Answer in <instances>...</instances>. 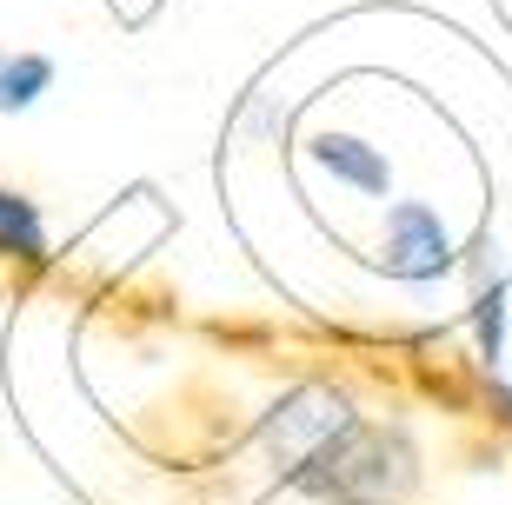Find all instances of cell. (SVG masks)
<instances>
[{
	"label": "cell",
	"mask_w": 512,
	"mask_h": 505,
	"mask_svg": "<svg viewBox=\"0 0 512 505\" xmlns=\"http://www.w3.org/2000/svg\"><path fill=\"white\" fill-rule=\"evenodd\" d=\"M286 486H300L306 499L320 505H406V492L419 486V452L399 426H373V419H353V426L306 459Z\"/></svg>",
	"instance_id": "6da1fadb"
},
{
	"label": "cell",
	"mask_w": 512,
	"mask_h": 505,
	"mask_svg": "<svg viewBox=\"0 0 512 505\" xmlns=\"http://www.w3.org/2000/svg\"><path fill=\"white\" fill-rule=\"evenodd\" d=\"M353 419H360L353 393H340V386H320V379H306V386H286V393L260 412L253 439H260L266 466L280 472V479H293V472H300L306 459H320V452L333 446V439H340Z\"/></svg>",
	"instance_id": "7a4b0ae2"
},
{
	"label": "cell",
	"mask_w": 512,
	"mask_h": 505,
	"mask_svg": "<svg viewBox=\"0 0 512 505\" xmlns=\"http://www.w3.org/2000/svg\"><path fill=\"white\" fill-rule=\"evenodd\" d=\"M380 273L399 286H439L446 273H459V240L439 220V206L426 200H393L380 226Z\"/></svg>",
	"instance_id": "3957f363"
},
{
	"label": "cell",
	"mask_w": 512,
	"mask_h": 505,
	"mask_svg": "<svg viewBox=\"0 0 512 505\" xmlns=\"http://www.w3.org/2000/svg\"><path fill=\"white\" fill-rule=\"evenodd\" d=\"M306 160L333 180V187L360 193V200H386L393 193V160H386V147H373V140H360V133H313L306 140Z\"/></svg>",
	"instance_id": "277c9868"
},
{
	"label": "cell",
	"mask_w": 512,
	"mask_h": 505,
	"mask_svg": "<svg viewBox=\"0 0 512 505\" xmlns=\"http://www.w3.org/2000/svg\"><path fill=\"white\" fill-rule=\"evenodd\" d=\"M0 260L7 266H54V233L40 200H27L20 187H0Z\"/></svg>",
	"instance_id": "5b68a950"
},
{
	"label": "cell",
	"mask_w": 512,
	"mask_h": 505,
	"mask_svg": "<svg viewBox=\"0 0 512 505\" xmlns=\"http://www.w3.org/2000/svg\"><path fill=\"white\" fill-rule=\"evenodd\" d=\"M47 94H54V60L27 54V47H0V120L34 113Z\"/></svg>",
	"instance_id": "8992f818"
},
{
	"label": "cell",
	"mask_w": 512,
	"mask_h": 505,
	"mask_svg": "<svg viewBox=\"0 0 512 505\" xmlns=\"http://www.w3.org/2000/svg\"><path fill=\"white\" fill-rule=\"evenodd\" d=\"M473 339H479V359L499 366L506 359V286H479L473 293Z\"/></svg>",
	"instance_id": "52a82bcc"
},
{
	"label": "cell",
	"mask_w": 512,
	"mask_h": 505,
	"mask_svg": "<svg viewBox=\"0 0 512 505\" xmlns=\"http://www.w3.org/2000/svg\"><path fill=\"white\" fill-rule=\"evenodd\" d=\"M486 412L512 432V386H506V379H493V373H486Z\"/></svg>",
	"instance_id": "ba28073f"
},
{
	"label": "cell",
	"mask_w": 512,
	"mask_h": 505,
	"mask_svg": "<svg viewBox=\"0 0 512 505\" xmlns=\"http://www.w3.org/2000/svg\"><path fill=\"white\" fill-rule=\"evenodd\" d=\"M240 133H286V113H273V107H247V113H240Z\"/></svg>",
	"instance_id": "9c48e42d"
}]
</instances>
